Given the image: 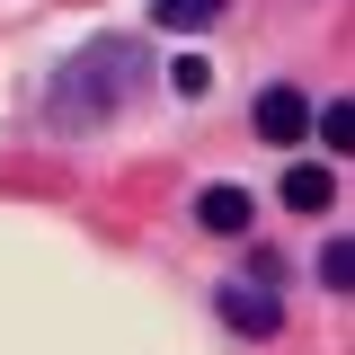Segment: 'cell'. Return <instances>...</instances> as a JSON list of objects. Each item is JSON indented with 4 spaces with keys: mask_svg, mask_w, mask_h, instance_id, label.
I'll return each mask as SVG.
<instances>
[{
    "mask_svg": "<svg viewBox=\"0 0 355 355\" xmlns=\"http://www.w3.org/2000/svg\"><path fill=\"white\" fill-rule=\"evenodd\" d=\"M133 71H142V53H133L125 36L89 44L80 62L62 71V89H53V116H62V125H98V116H116L125 89H133Z\"/></svg>",
    "mask_w": 355,
    "mask_h": 355,
    "instance_id": "1",
    "label": "cell"
},
{
    "mask_svg": "<svg viewBox=\"0 0 355 355\" xmlns=\"http://www.w3.org/2000/svg\"><path fill=\"white\" fill-rule=\"evenodd\" d=\"M214 311H222V329H240V338H275V329H284V302L266 293V275H231V284H214Z\"/></svg>",
    "mask_w": 355,
    "mask_h": 355,
    "instance_id": "2",
    "label": "cell"
},
{
    "mask_svg": "<svg viewBox=\"0 0 355 355\" xmlns=\"http://www.w3.org/2000/svg\"><path fill=\"white\" fill-rule=\"evenodd\" d=\"M258 133H266V142H284V151L311 142V98H302V89H284V80L258 89Z\"/></svg>",
    "mask_w": 355,
    "mask_h": 355,
    "instance_id": "3",
    "label": "cell"
},
{
    "mask_svg": "<svg viewBox=\"0 0 355 355\" xmlns=\"http://www.w3.org/2000/svg\"><path fill=\"white\" fill-rule=\"evenodd\" d=\"M249 214H258V205H249V187H205V196H196V222H205V231H222V240H240V231H249Z\"/></svg>",
    "mask_w": 355,
    "mask_h": 355,
    "instance_id": "4",
    "label": "cell"
},
{
    "mask_svg": "<svg viewBox=\"0 0 355 355\" xmlns=\"http://www.w3.org/2000/svg\"><path fill=\"white\" fill-rule=\"evenodd\" d=\"M284 205H293V214H329V205H338V178L293 160V169H284Z\"/></svg>",
    "mask_w": 355,
    "mask_h": 355,
    "instance_id": "5",
    "label": "cell"
},
{
    "mask_svg": "<svg viewBox=\"0 0 355 355\" xmlns=\"http://www.w3.org/2000/svg\"><path fill=\"white\" fill-rule=\"evenodd\" d=\"M151 18L187 36V27H214V18H222V0H151Z\"/></svg>",
    "mask_w": 355,
    "mask_h": 355,
    "instance_id": "6",
    "label": "cell"
},
{
    "mask_svg": "<svg viewBox=\"0 0 355 355\" xmlns=\"http://www.w3.org/2000/svg\"><path fill=\"white\" fill-rule=\"evenodd\" d=\"M169 89H178V98H205V89H214V62H205V53H178V62H169Z\"/></svg>",
    "mask_w": 355,
    "mask_h": 355,
    "instance_id": "7",
    "label": "cell"
},
{
    "mask_svg": "<svg viewBox=\"0 0 355 355\" xmlns=\"http://www.w3.org/2000/svg\"><path fill=\"white\" fill-rule=\"evenodd\" d=\"M347 275H355V249H347V240H329V249H320V284L347 293Z\"/></svg>",
    "mask_w": 355,
    "mask_h": 355,
    "instance_id": "8",
    "label": "cell"
},
{
    "mask_svg": "<svg viewBox=\"0 0 355 355\" xmlns=\"http://www.w3.org/2000/svg\"><path fill=\"white\" fill-rule=\"evenodd\" d=\"M311 125H320V142H347V133H355V107H347V98H329Z\"/></svg>",
    "mask_w": 355,
    "mask_h": 355,
    "instance_id": "9",
    "label": "cell"
}]
</instances>
